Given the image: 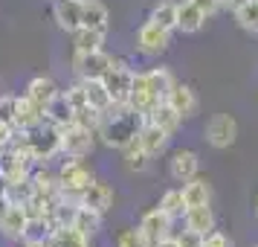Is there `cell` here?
Wrapping results in <instances>:
<instances>
[{"mask_svg": "<svg viewBox=\"0 0 258 247\" xmlns=\"http://www.w3.org/2000/svg\"><path fill=\"white\" fill-rule=\"evenodd\" d=\"M142 122H145V117L142 114H137L131 105H113L110 111H105L102 114V122H99V140L105 142V145H110V149H116V152H122L125 145H128L137 134H140Z\"/></svg>", "mask_w": 258, "mask_h": 247, "instance_id": "1", "label": "cell"}, {"mask_svg": "<svg viewBox=\"0 0 258 247\" xmlns=\"http://www.w3.org/2000/svg\"><path fill=\"white\" fill-rule=\"evenodd\" d=\"M93 169L84 157H67L64 163L58 166V183H61V198L67 204H76L79 207V195L93 183Z\"/></svg>", "mask_w": 258, "mask_h": 247, "instance_id": "2", "label": "cell"}, {"mask_svg": "<svg viewBox=\"0 0 258 247\" xmlns=\"http://www.w3.org/2000/svg\"><path fill=\"white\" fill-rule=\"evenodd\" d=\"M134 76H137V70L128 67V61L113 59V64H110L107 73L102 76V82H105L107 93H110V99H113V105H128L131 87H134Z\"/></svg>", "mask_w": 258, "mask_h": 247, "instance_id": "3", "label": "cell"}, {"mask_svg": "<svg viewBox=\"0 0 258 247\" xmlns=\"http://www.w3.org/2000/svg\"><path fill=\"white\" fill-rule=\"evenodd\" d=\"M32 172H35L32 154L21 152V149H6L0 154V180L3 183H26Z\"/></svg>", "mask_w": 258, "mask_h": 247, "instance_id": "4", "label": "cell"}, {"mask_svg": "<svg viewBox=\"0 0 258 247\" xmlns=\"http://www.w3.org/2000/svg\"><path fill=\"white\" fill-rule=\"evenodd\" d=\"M61 128V154L64 157H90L96 149V137L90 128H82V125H58Z\"/></svg>", "mask_w": 258, "mask_h": 247, "instance_id": "5", "label": "cell"}, {"mask_svg": "<svg viewBox=\"0 0 258 247\" xmlns=\"http://www.w3.org/2000/svg\"><path fill=\"white\" fill-rule=\"evenodd\" d=\"M203 140L209 142L212 149H218V152L235 145V140H238V119L232 114H215L206 122V128H203Z\"/></svg>", "mask_w": 258, "mask_h": 247, "instance_id": "6", "label": "cell"}, {"mask_svg": "<svg viewBox=\"0 0 258 247\" xmlns=\"http://www.w3.org/2000/svg\"><path fill=\"white\" fill-rule=\"evenodd\" d=\"M171 47V29H165V26L154 24L151 18L140 26V32H137V50H140L142 56H163L165 50Z\"/></svg>", "mask_w": 258, "mask_h": 247, "instance_id": "7", "label": "cell"}, {"mask_svg": "<svg viewBox=\"0 0 258 247\" xmlns=\"http://www.w3.org/2000/svg\"><path fill=\"white\" fill-rule=\"evenodd\" d=\"M110 64H113V56H107L105 50H96V53L73 50V73L79 79H102Z\"/></svg>", "mask_w": 258, "mask_h": 247, "instance_id": "8", "label": "cell"}, {"mask_svg": "<svg viewBox=\"0 0 258 247\" xmlns=\"http://www.w3.org/2000/svg\"><path fill=\"white\" fill-rule=\"evenodd\" d=\"M140 230L145 233V238H148L151 247H154L157 241H163V238H168V235H174V218L157 204V207H151V210L140 218Z\"/></svg>", "mask_w": 258, "mask_h": 247, "instance_id": "9", "label": "cell"}, {"mask_svg": "<svg viewBox=\"0 0 258 247\" xmlns=\"http://www.w3.org/2000/svg\"><path fill=\"white\" fill-rule=\"evenodd\" d=\"M165 99L157 90H154L151 84H148V79H145V70L137 73L134 76V87H131V99H128V105L137 111V114H142V117H148L157 105H163Z\"/></svg>", "mask_w": 258, "mask_h": 247, "instance_id": "10", "label": "cell"}, {"mask_svg": "<svg viewBox=\"0 0 258 247\" xmlns=\"http://www.w3.org/2000/svg\"><path fill=\"white\" fill-rule=\"evenodd\" d=\"M198 172H200L198 152H191V149H177V152H171V157H168V175H171V180L186 183L191 177H198Z\"/></svg>", "mask_w": 258, "mask_h": 247, "instance_id": "11", "label": "cell"}, {"mask_svg": "<svg viewBox=\"0 0 258 247\" xmlns=\"http://www.w3.org/2000/svg\"><path fill=\"white\" fill-rule=\"evenodd\" d=\"M165 102L174 108L183 119L198 117V111H200V99H198V93H195V87H191V84H183V82H174V87L168 90V99H165Z\"/></svg>", "mask_w": 258, "mask_h": 247, "instance_id": "12", "label": "cell"}, {"mask_svg": "<svg viewBox=\"0 0 258 247\" xmlns=\"http://www.w3.org/2000/svg\"><path fill=\"white\" fill-rule=\"evenodd\" d=\"M137 142L142 145V152L148 154V157H160V154H165L168 152V142H171V134H165L160 125H154V122H142V128H140V134H137Z\"/></svg>", "mask_w": 258, "mask_h": 247, "instance_id": "13", "label": "cell"}, {"mask_svg": "<svg viewBox=\"0 0 258 247\" xmlns=\"http://www.w3.org/2000/svg\"><path fill=\"white\" fill-rule=\"evenodd\" d=\"M26 224H29V215H26L24 204H6V210L0 215V233L12 241H24Z\"/></svg>", "mask_w": 258, "mask_h": 247, "instance_id": "14", "label": "cell"}, {"mask_svg": "<svg viewBox=\"0 0 258 247\" xmlns=\"http://www.w3.org/2000/svg\"><path fill=\"white\" fill-rule=\"evenodd\" d=\"M79 207H90V210L105 215V212L113 207V186L105 183V180H93V183L79 195Z\"/></svg>", "mask_w": 258, "mask_h": 247, "instance_id": "15", "label": "cell"}, {"mask_svg": "<svg viewBox=\"0 0 258 247\" xmlns=\"http://www.w3.org/2000/svg\"><path fill=\"white\" fill-rule=\"evenodd\" d=\"M52 18L64 32L82 29V0H52Z\"/></svg>", "mask_w": 258, "mask_h": 247, "instance_id": "16", "label": "cell"}, {"mask_svg": "<svg viewBox=\"0 0 258 247\" xmlns=\"http://www.w3.org/2000/svg\"><path fill=\"white\" fill-rule=\"evenodd\" d=\"M47 119V111L38 105L35 99H29V96H15V128H32L38 122H44Z\"/></svg>", "mask_w": 258, "mask_h": 247, "instance_id": "17", "label": "cell"}, {"mask_svg": "<svg viewBox=\"0 0 258 247\" xmlns=\"http://www.w3.org/2000/svg\"><path fill=\"white\" fill-rule=\"evenodd\" d=\"M183 227L191 230V233L209 235L212 230H218V218H215V212H212L209 204H203V207H188V210L183 212Z\"/></svg>", "mask_w": 258, "mask_h": 247, "instance_id": "18", "label": "cell"}, {"mask_svg": "<svg viewBox=\"0 0 258 247\" xmlns=\"http://www.w3.org/2000/svg\"><path fill=\"white\" fill-rule=\"evenodd\" d=\"M206 15L200 12L198 6L191 3V0H183V3H177V29L180 32H186V35H195L200 32L203 26H206Z\"/></svg>", "mask_w": 258, "mask_h": 247, "instance_id": "19", "label": "cell"}, {"mask_svg": "<svg viewBox=\"0 0 258 247\" xmlns=\"http://www.w3.org/2000/svg\"><path fill=\"white\" fill-rule=\"evenodd\" d=\"M26 96L35 99L38 105L47 111V108L61 96V90H58V84L52 82L49 76H35V79H29V84H26Z\"/></svg>", "mask_w": 258, "mask_h": 247, "instance_id": "20", "label": "cell"}, {"mask_svg": "<svg viewBox=\"0 0 258 247\" xmlns=\"http://www.w3.org/2000/svg\"><path fill=\"white\" fill-rule=\"evenodd\" d=\"M82 26L107 32V26H110V12H107V6L102 0H82Z\"/></svg>", "mask_w": 258, "mask_h": 247, "instance_id": "21", "label": "cell"}, {"mask_svg": "<svg viewBox=\"0 0 258 247\" xmlns=\"http://www.w3.org/2000/svg\"><path fill=\"white\" fill-rule=\"evenodd\" d=\"M183 198H186V207H203V204H212V186L206 177H191L183 183Z\"/></svg>", "mask_w": 258, "mask_h": 247, "instance_id": "22", "label": "cell"}, {"mask_svg": "<svg viewBox=\"0 0 258 247\" xmlns=\"http://www.w3.org/2000/svg\"><path fill=\"white\" fill-rule=\"evenodd\" d=\"M145 119H148V122H154V125H160V128H163L165 134H171V137H174L177 131H180V125H183V117H180V114H177L174 108L168 105V102L157 105Z\"/></svg>", "mask_w": 258, "mask_h": 247, "instance_id": "23", "label": "cell"}, {"mask_svg": "<svg viewBox=\"0 0 258 247\" xmlns=\"http://www.w3.org/2000/svg\"><path fill=\"white\" fill-rule=\"evenodd\" d=\"M82 84H84V90H87V105L90 108H96L99 114H105V111L113 108V99H110L102 79H82Z\"/></svg>", "mask_w": 258, "mask_h": 247, "instance_id": "24", "label": "cell"}, {"mask_svg": "<svg viewBox=\"0 0 258 247\" xmlns=\"http://www.w3.org/2000/svg\"><path fill=\"white\" fill-rule=\"evenodd\" d=\"M44 247H90V238L84 233H79L76 227H58L44 241Z\"/></svg>", "mask_w": 258, "mask_h": 247, "instance_id": "25", "label": "cell"}, {"mask_svg": "<svg viewBox=\"0 0 258 247\" xmlns=\"http://www.w3.org/2000/svg\"><path fill=\"white\" fill-rule=\"evenodd\" d=\"M73 227H76L79 233H84L87 238H93V235L102 230V212L90 210V207H79L76 215H73Z\"/></svg>", "mask_w": 258, "mask_h": 247, "instance_id": "26", "label": "cell"}, {"mask_svg": "<svg viewBox=\"0 0 258 247\" xmlns=\"http://www.w3.org/2000/svg\"><path fill=\"white\" fill-rule=\"evenodd\" d=\"M105 35L107 32L82 26V29L73 32V50H79V53H96V50H102V44H105Z\"/></svg>", "mask_w": 258, "mask_h": 247, "instance_id": "27", "label": "cell"}, {"mask_svg": "<svg viewBox=\"0 0 258 247\" xmlns=\"http://www.w3.org/2000/svg\"><path fill=\"white\" fill-rule=\"evenodd\" d=\"M232 15H235V24L241 26L244 32L258 35V0H246V3H241Z\"/></svg>", "mask_w": 258, "mask_h": 247, "instance_id": "28", "label": "cell"}, {"mask_svg": "<svg viewBox=\"0 0 258 247\" xmlns=\"http://www.w3.org/2000/svg\"><path fill=\"white\" fill-rule=\"evenodd\" d=\"M122 160H125V169H128V172H145L148 163H151V157L142 152V145L137 142V137L122 149Z\"/></svg>", "mask_w": 258, "mask_h": 247, "instance_id": "29", "label": "cell"}, {"mask_svg": "<svg viewBox=\"0 0 258 247\" xmlns=\"http://www.w3.org/2000/svg\"><path fill=\"white\" fill-rule=\"evenodd\" d=\"M160 207H163V210L168 212L174 221H183V212L188 210V207H186V198H183V186L163 192V198H160Z\"/></svg>", "mask_w": 258, "mask_h": 247, "instance_id": "30", "label": "cell"}, {"mask_svg": "<svg viewBox=\"0 0 258 247\" xmlns=\"http://www.w3.org/2000/svg\"><path fill=\"white\" fill-rule=\"evenodd\" d=\"M148 18H151L154 24H160V26H165V29L174 32L177 29V3L174 0H160V3L151 9Z\"/></svg>", "mask_w": 258, "mask_h": 247, "instance_id": "31", "label": "cell"}, {"mask_svg": "<svg viewBox=\"0 0 258 247\" xmlns=\"http://www.w3.org/2000/svg\"><path fill=\"white\" fill-rule=\"evenodd\" d=\"M116 247H151V241L145 238V233H142L140 224H137V227H125L116 235Z\"/></svg>", "mask_w": 258, "mask_h": 247, "instance_id": "32", "label": "cell"}, {"mask_svg": "<svg viewBox=\"0 0 258 247\" xmlns=\"http://www.w3.org/2000/svg\"><path fill=\"white\" fill-rule=\"evenodd\" d=\"M174 238H177V244L180 247H203V238L206 235H200V233H191V230H180V233H174Z\"/></svg>", "mask_w": 258, "mask_h": 247, "instance_id": "33", "label": "cell"}, {"mask_svg": "<svg viewBox=\"0 0 258 247\" xmlns=\"http://www.w3.org/2000/svg\"><path fill=\"white\" fill-rule=\"evenodd\" d=\"M0 122L15 125V96H0Z\"/></svg>", "mask_w": 258, "mask_h": 247, "instance_id": "34", "label": "cell"}, {"mask_svg": "<svg viewBox=\"0 0 258 247\" xmlns=\"http://www.w3.org/2000/svg\"><path fill=\"white\" fill-rule=\"evenodd\" d=\"M203 247H235V244L223 230H212V233L203 238Z\"/></svg>", "mask_w": 258, "mask_h": 247, "instance_id": "35", "label": "cell"}, {"mask_svg": "<svg viewBox=\"0 0 258 247\" xmlns=\"http://www.w3.org/2000/svg\"><path fill=\"white\" fill-rule=\"evenodd\" d=\"M191 3H195L206 18H215L221 9H226V6H223V0H191Z\"/></svg>", "mask_w": 258, "mask_h": 247, "instance_id": "36", "label": "cell"}, {"mask_svg": "<svg viewBox=\"0 0 258 247\" xmlns=\"http://www.w3.org/2000/svg\"><path fill=\"white\" fill-rule=\"evenodd\" d=\"M154 247H180V244H177V238H174V235H168V238H163V241H157Z\"/></svg>", "mask_w": 258, "mask_h": 247, "instance_id": "37", "label": "cell"}, {"mask_svg": "<svg viewBox=\"0 0 258 247\" xmlns=\"http://www.w3.org/2000/svg\"><path fill=\"white\" fill-rule=\"evenodd\" d=\"M241 3H246V0H223V6H226V9H229V12H235V9H238V6H241Z\"/></svg>", "mask_w": 258, "mask_h": 247, "instance_id": "38", "label": "cell"}, {"mask_svg": "<svg viewBox=\"0 0 258 247\" xmlns=\"http://www.w3.org/2000/svg\"><path fill=\"white\" fill-rule=\"evenodd\" d=\"M26 247H44V244H38V241H29V244H26Z\"/></svg>", "mask_w": 258, "mask_h": 247, "instance_id": "39", "label": "cell"}, {"mask_svg": "<svg viewBox=\"0 0 258 247\" xmlns=\"http://www.w3.org/2000/svg\"><path fill=\"white\" fill-rule=\"evenodd\" d=\"M255 218H258V198H255Z\"/></svg>", "mask_w": 258, "mask_h": 247, "instance_id": "40", "label": "cell"}]
</instances>
